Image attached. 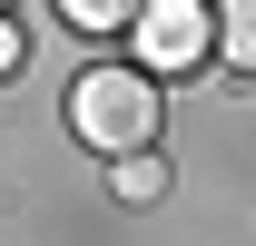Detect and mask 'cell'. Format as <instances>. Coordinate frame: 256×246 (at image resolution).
Listing matches in <instances>:
<instances>
[{
    "instance_id": "obj_3",
    "label": "cell",
    "mask_w": 256,
    "mask_h": 246,
    "mask_svg": "<svg viewBox=\"0 0 256 246\" xmlns=\"http://www.w3.org/2000/svg\"><path fill=\"white\" fill-rule=\"evenodd\" d=\"M108 187H118L128 207H158V197H168V168H158V148H118V158H108Z\"/></svg>"
},
{
    "instance_id": "obj_4",
    "label": "cell",
    "mask_w": 256,
    "mask_h": 246,
    "mask_svg": "<svg viewBox=\"0 0 256 246\" xmlns=\"http://www.w3.org/2000/svg\"><path fill=\"white\" fill-rule=\"evenodd\" d=\"M217 60L256 69V0H217Z\"/></svg>"
},
{
    "instance_id": "obj_1",
    "label": "cell",
    "mask_w": 256,
    "mask_h": 246,
    "mask_svg": "<svg viewBox=\"0 0 256 246\" xmlns=\"http://www.w3.org/2000/svg\"><path fill=\"white\" fill-rule=\"evenodd\" d=\"M158 118H168V98H158L148 69H79V79H69V128H79L98 158L158 148Z\"/></svg>"
},
{
    "instance_id": "obj_2",
    "label": "cell",
    "mask_w": 256,
    "mask_h": 246,
    "mask_svg": "<svg viewBox=\"0 0 256 246\" xmlns=\"http://www.w3.org/2000/svg\"><path fill=\"white\" fill-rule=\"evenodd\" d=\"M128 40H138V69H148V79H188V69H207L217 0H138Z\"/></svg>"
},
{
    "instance_id": "obj_5",
    "label": "cell",
    "mask_w": 256,
    "mask_h": 246,
    "mask_svg": "<svg viewBox=\"0 0 256 246\" xmlns=\"http://www.w3.org/2000/svg\"><path fill=\"white\" fill-rule=\"evenodd\" d=\"M60 20H69V30H128L138 0H60Z\"/></svg>"
},
{
    "instance_id": "obj_6",
    "label": "cell",
    "mask_w": 256,
    "mask_h": 246,
    "mask_svg": "<svg viewBox=\"0 0 256 246\" xmlns=\"http://www.w3.org/2000/svg\"><path fill=\"white\" fill-rule=\"evenodd\" d=\"M20 69V30H10V10H0V79Z\"/></svg>"
},
{
    "instance_id": "obj_7",
    "label": "cell",
    "mask_w": 256,
    "mask_h": 246,
    "mask_svg": "<svg viewBox=\"0 0 256 246\" xmlns=\"http://www.w3.org/2000/svg\"><path fill=\"white\" fill-rule=\"evenodd\" d=\"M0 10H20V0H0Z\"/></svg>"
}]
</instances>
